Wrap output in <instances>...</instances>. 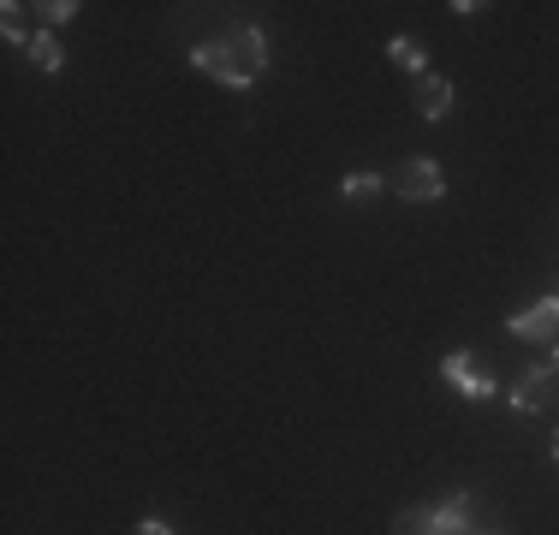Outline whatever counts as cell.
I'll use <instances>...</instances> for the list:
<instances>
[{
  "instance_id": "6da1fadb",
  "label": "cell",
  "mask_w": 559,
  "mask_h": 535,
  "mask_svg": "<svg viewBox=\"0 0 559 535\" xmlns=\"http://www.w3.org/2000/svg\"><path fill=\"white\" fill-rule=\"evenodd\" d=\"M191 66L209 72L226 90H250L262 72H269V36H262L257 24H233V31L215 36V43H197Z\"/></svg>"
},
{
  "instance_id": "7a4b0ae2",
  "label": "cell",
  "mask_w": 559,
  "mask_h": 535,
  "mask_svg": "<svg viewBox=\"0 0 559 535\" xmlns=\"http://www.w3.org/2000/svg\"><path fill=\"white\" fill-rule=\"evenodd\" d=\"M393 535H471V494H447L441 506H411L393 518Z\"/></svg>"
},
{
  "instance_id": "3957f363",
  "label": "cell",
  "mask_w": 559,
  "mask_h": 535,
  "mask_svg": "<svg viewBox=\"0 0 559 535\" xmlns=\"http://www.w3.org/2000/svg\"><path fill=\"white\" fill-rule=\"evenodd\" d=\"M388 185H393L399 197H405V203H441V197H447V173L435 167L429 155H411Z\"/></svg>"
},
{
  "instance_id": "277c9868",
  "label": "cell",
  "mask_w": 559,
  "mask_h": 535,
  "mask_svg": "<svg viewBox=\"0 0 559 535\" xmlns=\"http://www.w3.org/2000/svg\"><path fill=\"white\" fill-rule=\"evenodd\" d=\"M506 333H512V340H530V345H554L559 340V292H548L536 310L506 316Z\"/></svg>"
},
{
  "instance_id": "5b68a950",
  "label": "cell",
  "mask_w": 559,
  "mask_h": 535,
  "mask_svg": "<svg viewBox=\"0 0 559 535\" xmlns=\"http://www.w3.org/2000/svg\"><path fill=\"white\" fill-rule=\"evenodd\" d=\"M554 374H559V340H554V352L542 357V364H530V369L518 374L512 387H506L500 399H506V405H512V411H542V387H548Z\"/></svg>"
},
{
  "instance_id": "8992f818",
  "label": "cell",
  "mask_w": 559,
  "mask_h": 535,
  "mask_svg": "<svg viewBox=\"0 0 559 535\" xmlns=\"http://www.w3.org/2000/svg\"><path fill=\"white\" fill-rule=\"evenodd\" d=\"M441 374H447L452 387H459L464 399H495V393H500L495 374L476 369V357H471V352H447V357H441Z\"/></svg>"
},
{
  "instance_id": "52a82bcc",
  "label": "cell",
  "mask_w": 559,
  "mask_h": 535,
  "mask_svg": "<svg viewBox=\"0 0 559 535\" xmlns=\"http://www.w3.org/2000/svg\"><path fill=\"white\" fill-rule=\"evenodd\" d=\"M411 107H417V119L441 126V119H447V107H452V78H441V72L417 78V90H411Z\"/></svg>"
},
{
  "instance_id": "ba28073f",
  "label": "cell",
  "mask_w": 559,
  "mask_h": 535,
  "mask_svg": "<svg viewBox=\"0 0 559 535\" xmlns=\"http://www.w3.org/2000/svg\"><path fill=\"white\" fill-rule=\"evenodd\" d=\"M388 60L399 66V72H411V78H429V54H423L417 36H393V43H388Z\"/></svg>"
},
{
  "instance_id": "9c48e42d",
  "label": "cell",
  "mask_w": 559,
  "mask_h": 535,
  "mask_svg": "<svg viewBox=\"0 0 559 535\" xmlns=\"http://www.w3.org/2000/svg\"><path fill=\"white\" fill-rule=\"evenodd\" d=\"M381 191H388V179H381V173H345V185H340L345 203H376Z\"/></svg>"
},
{
  "instance_id": "30bf717a",
  "label": "cell",
  "mask_w": 559,
  "mask_h": 535,
  "mask_svg": "<svg viewBox=\"0 0 559 535\" xmlns=\"http://www.w3.org/2000/svg\"><path fill=\"white\" fill-rule=\"evenodd\" d=\"M24 54H31L36 72H60V66H66V54H60V43H55V31H36V43L24 48Z\"/></svg>"
},
{
  "instance_id": "8fae6325",
  "label": "cell",
  "mask_w": 559,
  "mask_h": 535,
  "mask_svg": "<svg viewBox=\"0 0 559 535\" xmlns=\"http://www.w3.org/2000/svg\"><path fill=\"white\" fill-rule=\"evenodd\" d=\"M0 12H7V19H0V36H7V43H24V48H31V43H36V31L24 24V7H19V0H7Z\"/></svg>"
},
{
  "instance_id": "7c38bea8",
  "label": "cell",
  "mask_w": 559,
  "mask_h": 535,
  "mask_svg": "<svg viewBox=\"0 0 559 535\" xmlns=\"http://www.w3.org/2000/svg\"><path fill=\"white\" fill-rule=\"evenodd\" d=\"M72 12H78V0H48V7H36V31H55Z\"/></svg>"
},
{
  "instance_id": "4fadbf2b",
  "label": "cell",
  "mask_w": 559,
  "mask_h": 535,
  "mask_svg": "<svg viewBox=\"0 0 559 535\" xmlns=\"http://www.w3.org/2000/svg\"><path fill=\"white\" fill-rule=\"evenodd\" d=\"M131 535H173V530L162 524V518H143V524H138V530H131Z\"/></svg>"
},
{
  "instance_id": "5bb4252c",
  "label": "cell",
  "mask_w": 559,
  "mask_h": 535,
  "mask_svg": "<svg viewBox=\"0 0 559 535\" xmlns=\"http://www.w3.org/2000/svg\"><path fill=\"white\" fill-rule=\"evenodd\" d=\"M554 464H559V428H554Z\"/></svg>"
},
{
  "instance_id": "9a60e30c",
  "label": "cell",
  "mask_w": 559,
  "mask_h": 535,
  "mask_svg": "<svg viewBox=\"0 0 559 535\" xmlns=\"http://www.w3.org/2000/svg\"><path fill=\"white\" fill-rule=\"evenodd\" d=\"M483 535H500V530H483Z\"/></svg>"
}]
</instances>
